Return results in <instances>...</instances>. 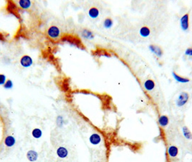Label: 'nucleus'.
Wrapping results in <instances>:
<instances>
[{"mask_svg":"<svg viewBox=\"0 0 192 162\" xmlns=\"http://www.w3.org/2000/svg\"><path fill=\"white\" fill-rule=\"evenodd\" d=\"M62 41L64 42H67L68 43L70 44L71 46H75L77 47L79 49H85L83 44L81 43L80 40L77 38L72 37V36H65V37L62 38Z\"/></svg>","mask_w":192,"mask_h":162,"instance_id":"1","label":"nucleus"},{"mask_svg":"<svg viewBox=\"0 0 192 162\" xmlns=\"http://www.w3.org/2000/svg\"><path fill=\"white\" fill-rule=\"evenodd\" d=\"M48 37H49L51 39H58L61 36V30L56 25H51L48 27L47 30Z\"/></svg>","mask_w":192,"mask_h":162,"instance_id":"2","label":"nucleus"},{"mask_svg":"<svg viewBox=\"0 0 192 162\" xmlns=\"http://www.w3.org/2000/svg\"><path fill=\"white\" fill-rule=\"evenodd\" d=\"M189 100V93L186 92H182L180 93L179 97L175 100V105L177 107H183L186 104L188 103V101Z\"/></svg>","mask_w":192,"mask_h":162,"instance_id":"3","label":"nucleus"},{"mask_svg":"<svg viewBox=\"0 0 192 162\" xmlns=\"http://www.w3.org/2000/svg\"><path fill=\"white\" fill-rule=\"evenodd\" d=\"M33 60L29 55H24L20 58V64L23 68H29L33 65Z\"/></svg>","mask_w":192,"mask_h":162,"instance_id":"4","label":"nucleus"},{"mask_svg":"<svg viewBox=\"0 0 192 162\" xmlns=\"http://www.w3.org/2000/svg\"><path fill=\"white\" fill-rule=\"evenodd\" d=\"M180 27L183 31H187L189 28V15L185 14L180 19Z\"/></svg>","mask_w":192,"mask_h":162,"instance_id":"5","label":"nucleus"},{"mask_svg":"<svg viewBox=\"0 0 192 162\" xmlns=\"http://www.w3.org/2000/svg\"><path fill=\"white\" fill-rule=\"evenodd\" d=\"M149 50L153 54H155L157 57L161 58L163 55V51L161 49V47H160L159 45H155V44H150L148 46Z\"/></svg>","mask_w":192,"mask_h":162,"instance_id":"6","label":"nucleus"},{"mask_svg":"<svg viewBox=\"0 0 192 162\" xmlns=\"http://www.w3.org/2000/svg\"><path fill=\"white\" fill-rule=\"evenodd\" d=\"M101 141H102V138H101L99 133H92L90 135V137H89V142H90V144L93 146L99 145L101 143Z\"/></svg>","mask_w":192,"mask_h":162,"instance_id":"7","label":"nucleus"},{"mask_svg":"<svg viewBox=\"0 0 192 162\" xmlns=\"http://www.w3.org/2000/svg\"><path fill=\"white\" fill-rule=\"evenodd\" d=\"M80 35L82 36V38H83L84 39L89 40V41L94 39L95 38V34L93 32L87 28L82 29L80 32Z\"/></svg>","mask_w":192,"mask_h":162,"instance_id":"8","label":"nucleus"},{"mask_svg":"<svg viewBox=\"0 0 192 162\" xmlns=\"http://www.w3.org/2000/svg\"><path fill=\"white\" fill-rule=\"evenodd\" d=\"M69 151L64 146H59L56 149V156L61 159H64L68 157Z\"/></svg>","mask_w":192,"mask_h":162,"instance_id":"9","label":"nucleus"},{"mask_svg":"<svg viewBox=\"0 0 192 162\" xmlns=\"http://www.w3.org/2000/svg\"><path fill=\"white\" fill-rule=\"evenodd\" d=\"M4 143L7 148H13L16 143V139L13 135H7L4 140Z\"/></svg>","mask_w":192,"mask_h":162,"instance_id":"10","label":"nucleus"},{"mask_svg":"<svg viewBox=\"0 0 192 162\" xmlns=\"http://www.w3.org/2000/svg\"><path fill=\"white\" fill-rule=\"evenodd\" d=\"M179 150L177 146L174 145L169 146L167 150V153L170 158H175L179 154Z\"/></svg>","mask_w":192,"mask_h":162,"instance_id":"11","label":"nucleus"},{"mask_svg":"<svg viewBox=\"0 0 192 162\" xmlns=\"http://www.w3.org/2000/svg\"><path fill=\"white\" fill-rule=\"evenodd\" d=\"M26 158L30 162H35L38 159V153L34 150H30L26 153Z\"/></svg>","mask_w":192,"mask_h":162,"instance_id":"12","label":"nucleus"},{"mask_svg":"<svg viewBox=\"0 0 192 162\" xmlns=\"http://www.w3.org/2000/svg\"><path fill=\"white\" fill-rule=\"evenodd\" d=\"M172 75H173V79H174L177 82L181 83V84H186V83H189L190 81V79L187 77H182L181 75H179L177 73H175V71L172 72Z\"/></svg>","mask_w":192,"mask_h":162,"instance_id":"13","label":"nucleus"},{"mask_svg":"<svg viewBox=\"0 0 192 162\" xmlns=\"http://www.w3.org/2000/svg\"><path fill=\"white\" fill-rule=\"evenodd\" d=\"M158 124L162 128L167 127L169 124V117L165 115H162L158 118Z\"/></svg>","mask_w":192,"mask_h":162,"instance_id":"14","label":"nucleus"},{"mask_svg":"<svg viewBox=\"0 0 192 162\" xmlns=\"http://www.w3.org/2000/svg\"><path fill=\"white\" fill-rule=\"evenodd\" d=\"M155 87V83L152 79H147L144 82V88L147 92H152Z\"/></svg>","mask_w":192,"mask_h":162,"instance_id":"15","label":"nucleus"},{"mask_svg":"<svg viewBox=\"0 0 192 162\" xmlns=\"http://www.w3.org/2000/svg\"><path fill=\"white\" fill-rule=\"evenodd\" d=\"M17 4L23 9H28L32 6V2L30 0H19Z\"/></svg>","mask_w":192,"mask_h":162,"instance_id":"16","label":"nucleus"},{"mask_svg":"<svg viewBox=\"0 0 192 162\" xmlns=\"http://www.w3.org/2000/svg\"><path fill=\"white\" fill-rule=\"evenodd\" d=\"M99 15H100V11L96 7H92L88 10L89 17L92 18V19H96V18H98Z\"/></svg>","mask_w":192,"mask_h":162,"instance_id":"17","label":"nucleus"},{"mask_svg":"<svg viewBox=\"0 0 192 162\" xmlns=\"http://www.w3.org/2000/svg\"><path fill=\"white\" fill-rule=\"evenodd\" d=\"M182 133L183 137L186 140H192V133L187 126L182 127Z\"/></svg>","mask_w":192,"mask_h":162,"instance_id":"18","label":"nucleus"},{"mask_svg":"<svg viewBox=\"0 0 192 162\" xmlns=\"http://www.w3.org/2000/svg\"><path fill=\"white\" fill-rule=\"evenodd\" d=\"M139 35L142 38H147L150 35V29L147 26H143L139 30Z\"/></svg>","mask_w":192,"mask_h":162,"instance_id":"19","label":"nucleus"},{"mask_svg":"<svg viewBox=\"0 0 192 162\" xmlns=\"http://www.w3.org/2000/svg\"><path fill=\"white\" fill-rule=\"evenodd\" d=\"M32 136L36 139H39L42 137L43 135V131H41V129L38 128H36L33 129V131L31 132Z\"/></svg>","mask_w":192,"mask_h":162,"instance_id":"20","label":"nucleus"},{"mask_svg":"<svg viewBox=\"0 0 192 162\" xmlns=\"http://www.w3.org/2000/svg\"><path fill=\"white\" fill-rule=\"evenodd\" d=\"M104 27L106 29H110L114 25V21H113L112 18L111 17H106L104 21Z\"/></svg>","mask_w":192,"mask_h":162,"instance_id":"21","label":"nucleus"},{"mask_svg":"<svg viewBox=\"0 0 192 162\" xmlns=\"http://www.w3.org/2000/svg\"><path fill=\"white\" fill-rule=\"evenodd\" d=\"M3 87H4V89H7V90L12 89L14 87L13 81H12L11 79H7V81H6V83L5 84V85H4Z\"/></svg>","mask_w":192,"mask_h":162,"instance_id":"22","label":"nucleus"},{"mask_svg":"<svg viewBox=\"0 0 192 162\" xmlns=\"http://www.w3.org/2000/svg\"><path fill=\"white\" fill-rule=\"evenodd\" d=\"M56 125H57L58 127L62 128L64 125V118L62 116L58 115L57 117H56Z\"/></svg>","mask_w":192,"mask_h":162,"instance_id":"23","label":"nucleus"},{"mask_svg":"<svg viewBox=\"0 0 192 162\" xmlns=\"http://www.w3.org/2000/svg\"><path fill=\"white\" fill-rule=\"evenodd\" d=\"M7 77L4 74H0V86H4L7 81Z\"/></svg>","mask_w":192,"mask_h":162,"instance_id":"24","label":"nucleus"},{"mask_svg":"<svg viewBox=\"0 0 192 162\" xmlns=\"http://www.w3.org/2000/svg\"><path fill=\"white\" fill-rule=\"evenodd\" d=\"M185 55L192 57V48H188L185 51Z\"/></svg>","mask_w":192,"mask_h":162,"instance_id":"25","label":"nucleus"}]
</instances>
